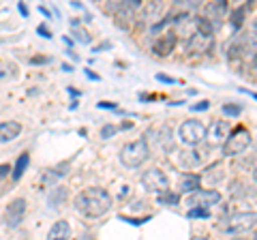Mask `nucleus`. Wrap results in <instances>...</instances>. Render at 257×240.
Listing matches in <instances>:
<instances>
[{
	"label": "nucleus",
	"mask_w": 257,
	"mask_h": 240,
	"mask_svg": "<svg viewBox=\"0 0 257 240\" xmlns=\"http://www.w3.org/2000/svg\"><path fill=\"white\" fill-rule=\"evenodd\" d=\"M73 206H75V210L79 214H84V217L99 219V217H103V214L109 212L111 195L101 187H88V189L79 191V193L75 195Z\"/></svg>",
	"instance_id": "nucleus-1"
},
{
	"label": "nucleus",
	"mask_w": 257,
	"mask_h": 240,
	"mask_svg": "<svg viewBox=\"0 0 257 240\" xmlns=\"http://www.w3.org/2000/svg\"><path fill=\"white\" fill-rule=\"evenodd\" d=\"M255 225H257V212H234L229 217H225L219 227L223 234L240 236V234H248Z\"/></svg>",
	"instance_id": "nucleus-2"
},
{
	"label": "nucleus",
	"mask_w": 257,
	"mask_h": 240,
	"mask_svg": "<svg viewBox=\"0 0 257 240\" xmlns=\"http://www.w3.org/2000/svg\"><path fill=\"white\" fill-rule=\"evenodd\" d=\"M229 58H240L242 62L257 60V33L238 35L229 45Z\"/></svg>",
	"instance_id": "nucleus-3"
},
{
	"label": "nucleus",
	"mask_w": 257,
	"mask_h": 240,
	"mask_svg": "<svg viewBox=\"0 0 257 240\" xmlns=\"http://www.w3.org/2000/svg\"><path fill=\"white\" fill-rule=\"evenodd\" d=\"M148 155H150L148 142L144 138H140V140L122 146V150H120V163L124 167H128V170H135V167H140L144 161H146Z\"/></svg>",
	"instance_id": "nucleus-4"
},
{
	"label": "nucleus",
	"mask_w": 257,
	"mask_h": 240,
	"mask_svg": "<svg viewBox=\"0 0 257 240\" xmlns=\"http://www.w3.org/2000/svg\"><path fill=\"white\" fill-rule=\"evenodd\" d=\"M251 131L246 129V127H236V129H231V133L227 135V140L223 144V155L225 157H238L248 150L251 146Z\"/></svg>",
	"instance_id": "nucleus-5"
},
{
	"label": "nucleus",
	"mask_w": 257,
	"mask_h": 240,
	"mask_svg": "<svg viewBox=\"0 0 257 240\" xmlns=\"http://www.w3.org/2000/svg\"><path fill=\"white\" fill-rule=\"evenodd\" d=\"M206 131L208 129L199 120H184L178 129V138H180V142L187 144V146H197V144H202L206 140Z\"/></svg>",
	"instance_id": "nucleus-6"
},
{
	"label": "nucleus",
	"mask_w": 257,
	"mask_h": 240,
	"mask_svg": "<svg viewBox=\"0 0 257 240\" xmlns=\"http://www.w3.org/2000/svg\"><path fill=\"white\" fill-rule=\"evenodd\" d=\"M26 210H28V206H26V199L24 197H18V199H13V202L7 206V210H5V225L9 227V229H18L22 225V221L24 217H26Z\"/></svg>",
	"instance_id": "nucleus-7"
},
{
	"label": "nucleus",
	"mask_w": 257,
	"mask_h": 240,
	"mask_svg": "<svg viewBox=\"0 0 257 240\" xmlns=\"http://www.w3.org/2000/svg\"><path fill=\"white\" fill-rule=\"evenodd\" d=\"M221 202V193L216 189H195L189 193L187 204L189 206H199V208H214L216 204Z\"/></svg>",
	"instance_id": "nucleus-8"
},
{
	"label": "nucleus",
	"mask_w": 257,
	"mask_h": 240,
	"mask_svg": "<svg viewBox=\"0 0 257 240\" xmlns=\"http://www.w3.org/2000/svg\"><path fill=\"white\" fill-rule=\"evenodd\" d=\"M142 185L146 191H150V193H163V191L170 189V180H167V176L161 170L152 167V170L142 174Z\"/></svg>",
	"instance_id": "nucleus-9"
},
{
	"label": "nucleus",
	"mask_w": 257,
	"mask_h": 240,
	"mask_svg": "<svg viewBox=\"0 0 257 240\" xmlns=\"http://www.w3.org/2000/svg\"><path fill=\"white\" fill-rule=\"evenodd\" d=\"M225 15H227V0H210V3L206 5L202 18L206 22H210L212 28L216 30V28L221 26V22H223Z\"/></svg>",
	"instance_id": "nucleus-10"
},
{
	"label": "nucleus",
	"mask_w": 257,
	"mask_h": 240,
	"mask_svg": "<svg viewBox=\"0 0 257 240\" xmlns=\"http://www.w3.org/2000/svg\"><path fill=\"white\" fill-rule=\"evenodd\" d=\"M229 133H231V127L225 120H214L210 129L206 131V140L210 142V146H223Z\"/></svg>",
	"instance_id": "nucleus-11"
},
{
	"label": "nucleus",
	"mask_w": 257,
	"mask_h": 240,
	"mask_svg": "<svg viewBox=\"0 0 257 240\" xmlns=\"http://www.w3.org/2000/svg\"><path fill=\"white\" fill-rule=\"evenodd\" d=\"M20 135H22V125L18 120H5V123H0V144L13 142Z\"/></svg>",
	"instance_id": "nucleus-12"
},
{
	"label": "nucleus",
	"mask_w": 257,
	"mask_h": 240,
	"mask_svg": "<svg viewBox=\"0 0 257 240\" xmlns=\"http://www.w3.org/2000/svg\"><path fill=\"white\" fill-rule=\"evenodd\" d=\"M176 43H178V35H176V33H165L163 39H159V41L155 43V54H157V56H167V54H172V50L176 47Z\"/></svg>",
	"instance_id": "nucleus-13"
},
{
	"label": "nucleus",
	"mask_w": 257,
	"mask_h": 240,
	"mask_svg": "<svg viewBox=\"0 0 257 240\" xmlns=\"http://www.w3.org/2000/svg\"><path fill=\"white\" fill-rule=\"evenodd\" d=\"M199 176L197 174H182L178 178V193H191V191L199 189Z\"/></svg>",
	"instance_id": "nucleus-14"
},
{
	"label": "nucleus",
	"mask_w": 257,
	"mask_h": 240,
	"mask_svg": "<svg viewBox=\"0 0 257 240\" xmlns=\"http://www.w3.org/2000/svg\"><path fill=\"white\" fill-rule=\"evenodd\" d=\"M71 236V227L67 221H56L54 225L50 227V231H47V240H64Z\"/></svg>",
	"instance_id": "nucleus-15"
},
{
	"label": "nucleus",
	"mask_w": 257,
	"mask_h": 240,
	"mask_svg": "<svg viewBox=\"0 0 257 240\" xmlns=\"http://www.w3.org/2000/svg\"><path fill=\"white\" fill-rule=\"evenodd\" d=\"M67 197H69L67 187H54V191L47 195V204H50V208H58L67 202Z\"/></svg>",
	"instance_id": "nucleus-16"
},
{
	"label": "nucleus",
	"mask_w": 257,
	"mask_h": 240,
	"mask_svg": "<svg viewBox=\"0 0 257 240\" xmlns=\"http://www.w3.org/2000/svg\"><path fill=\"white\" fill-rule=\"evenodd\" d=\"M69 165V161L67 163H62V165H56V167H52V170H47L45 174H43V185H56V182L60 180V176H64L67 174V170H64V167Z\"/></svg>",
	"instance_id": "nucleus-17"
},
{
	"label": "nucleus",
	"mask_w": 257,
	"mask_h": 240,
	"mask_svg": "<svg viewBox=\"0 0 257 240\" xmlns=\"http://www.w3.org/2000/svg\"><path fill=\"white\" fill-rule=\"evenodd\" d=\"M28 163H30V153H22V155L18 157V161H15L13 170H11L13 180H20V178H22V176H24V172L28 170Z\"/></svg>",
	"instance_id": "nucleus-18"
},
{
	"label": "nucleus",
	"mask_w": 257,
	"mask_h": 240,
	"mask_svg": "<svg viewBox=\"0 0 257 240\" xmlns=\"http://www.w3.org/2000/svg\"><path fill=\"white\" fill-rule=\"evenodd\" d=\"M163 11H165V7H163V3H161V0H152V3L146 7V20L148 22H155V20H163ZM157 22V24H159Z\"/></svg>",
	"instance_id": "nucleus-19"
},
{
	"label": "nucleus",
	"mask_w": 257,
	"mask_h": 240,
	"mask_svg": "<svg viewBox=\"0 0 257 240\" xmlns=\"http://www.w3.org/2000/svg\"><path fill=\"white\" fill-rule=\"evenodd\" d=\"M71 28H73V37L77 39L79 43H90V41H92V39H90V35H88V33H86V30H84L82 26H79V22H77V20H73V22H71Z\"/></svg>",
	"instance_id": "nucleus-20"
},
{
	"label": "nucleus",
	"mask_w": 257,
	"mask_h": 240,
	"mask_svg": "<svg viewBox=\"0 0 257 240\" xmlns=\"http://www.w3.org/2000/svg\"><path fill=\"white\" fill-rule=\"evenodd\" d=\"M180 202V193H170V189L159 193V204H167V206H176Z\"/></svg>",
	"instance_id": "nucleus-21"
},
{
	"label": "nucleus",
	"mask_w": 257,
	"mask_h": 240,
	"mask_svg": "<svg viewBox=\"0 0 257 240\" xmlns=\"http://www.w3.org/2000/svg\"><path fill=\"white\" fill-rule=\"evenodd\" d=\"M246 9H248V5H242L240 9H236L234 13H231V26H234L236 30L242 26V22H244V13H246Z\"/></svg>",
	"instance_id": "nucleus-22"
},
{
	"label": "nucleus",
	"mask_w": 257,
	"mask_h": 240,
	"mask_svg": "<svg viewBox=\"0 0 257 240\" xmlns=\"http://www.w3.org/2000/svg\"><path fill=\"white\" fill-rule=\"evenodd\" d=\"M189 219H208L210 217V210L208 208H199V206H191V210L187 212Z\"/></svg>",
	"instance_id": "nucleus-23"
},
{
	"label": "nucleus",
	"mask_w": 257,
	"mask_h": 240,
	"mask_svg": "<svg viewBox=\"0 0 257 240\" xmlns=\"http://www.w3.org/2000/svg\"><path fill=\"white\" fill-rule=\"evenodd\" d=\"M223 114L229 116V118H236V116L242 114V107L236 105V103H225V105H223Z\"/></svg>",
	"instance_id": "nucleus-24"
},
{
	"label": "nucleus",
	"mask_w": 257,
	"mask_h": 240,
	"mask_svg": "<svg viewBox=\"0 0 257 240\" xmlns=\"http://www.w3.org/2000/svg\"><path fill=\"white\" fill-rule=\"evenodd\" d=\"M116 133H118V127H116V125H105V127L101 129V138H103V140H109V138H114Z\"/></svg>",
	"instance_id": "nucleus-25"
},
{
	"label": "nucleus",
	"mask_w": 257,
	"mask_h": 240,
	"mask_svg": "<svg viewBox=\"0 0 257 240\" xmlns=\"http://www.w3.org/2000/svg\"><path fill=\"white\" fill-rule=\"evenodd\" d=\"M157 79H159V82H163V84H178V79H176V77H172V75H167V73H157Z\"/></svg>",
	"instance_id": "nucleus-26"
},
{
	"label": "nucleus",
	"mask_w": 257,
	"mask_h": 240,
	"mask_svg": "<svg viewBox=\"0 0 257 240\" xmlns=\"http://www.w3.org/2000/svg\"><path fill=\"white\" fill-rule=\"evenodd\" d=\"M120 5H124V7H128V9L138 11V7L142 5V0H120Z\"/></svg>",
	"instance_id": "nucleus-27"
},
{
	"label": "nucleus",
	"mask_w": 257,
	"mask_h": 240,
	"mask_svg": "<svg viewBox=\"0 0 257 240\" xmlns=\"http://www.w3.org/2000/svg\"><path fill=\"white\" fill-rule=\"evenodd\" d=\"M208 107H210V101H202V103H195V105H191L193 111H206Z\"/></svg>",
	"instance_id": "nucleus-28"
},
{
	"label": "nucleus",
	"mask_w": 257,
	"mask_h": 240,
	"mask_svg": "<svg viewBox=\"0 0 257 240\" xmlns=\"http://www.w3.org/2000/svg\"><path fill=\"white\" fill-rule=\"evenodd\" d=\"M11 170H13V165H9V163H3V165H0V180H3L5 176H9Z\"/></svg>",
	"instance_id": "nucleus-29"
},
{
	"label": "nucleus",
	"mask_w": 257,
	"mask_h": 240,
	"mask_svg": "<svg viewBox=\"0 0 257 240\" xmlns=\"http://www.w3.org/2000/svg\"><path fill=\"white\" fill-rule=\"evenodd\" d=\"M37 33L41 35V37H45V39H52V33H50V28H47V26H43V24H41V26L37 28Z\"/></svg>",
	"instance_id": "nucleus-30"
},
{
	"label": "nucleus",
	"mask_w": 257,
	"mask_h": 240,
	"mask_svg": "<svg viewBox=\"0 0 257 240\" xmlns=\"http://www.w3.org/2000/svg\"><path fill=\"white\" fill-rule=\"evenodd\" d=\"M178 3L187 5L189 9H195V7H199V5H202V0H178Z\"/></svg>",
	"instance_id": "nucleus-31"
},
{
	"label": "nucleus",
	"mask_w": 257,
	"mask_h": 240,
	"mask_svg": "<svg viewBox=\"0 0 257 240\" xmlns=\"http://www.w3.org/2000/svg\"><path fill=\"white\" fill-rule=\"evenodd\" d=\"M120 219L126 221V223H131V225H142V223L146 221V219H126V217H120Z\"/></svg>",
	"instance_id": "nucleus-32"
},
{
	"label": "nucleus",
	"mask_w": 257,
	"mask_h": 240,
	"mask_svg": "<svg viewBox=\"0 0 257 240\" xmlns=\"http://www.w3.org/2000/svg\"><path fill=\"white\" fill-rule=\"evenodd\" d=\"M101 109H116V103H107V101H101L99 103Z\"/></svg>",
	"instance_id": "nucleus-33"
},
{
	"label": "nucleus",
	"mask_w": 257,
	"mask_h": 240,
	"mask_svg": "<svg viewBox=\"0 0 257 240\" xmlns=\"http://www.w3.org/2000/svg\"><path fill=\"white\" fill-rule=\"evenodd\" d=\"M238 90H240V92H242V94H248V97H251V99H255V101H257V92H253V90H248V88H238Z\"/></svg>",
	"instance_id": "nucleus-34"
},
{
	"label": "nucleus",
	"mask_w": 257,
	"mask_h": 240,
	"mask_svg": "<svg viewBox=\"0 0 257 240\" xmlns=\"http://www.w3.org/2000/svg\"><path fill=\"white\" fill-rule=\"evenodd\" d=\"M18 9H20V13L24 15V18H28V7H26V5H24V3H22V0H20V5H18Z\"/></svg>",
	"instance_id": "nucleus-35"
},
{
	"label": "nucleus",
	"mask_w": 257,
	"mask_h": 240,
	"mask_svg": "<svg viewBox=\"0 0 257 240\" xmlns=\"http://www.w3.org/2000/svg\"><path fill=\"white\" fill-rule=\"evenodd\" d=\"M39 13H41V15H45V18H52V13H50V9H47V7H39Z\"/></svg>",
	"instance_id": "nucleus-36"
},
{
	"label": "nucleus",
	"mask_w": 257,
	"mask_h": 240,
	"mask_svg": "<svg viewBox=\"0 0 257 240\" xmlns=\"http://www.w3.org/2000/svg\"><path fill=\"white\" fill-rule=\"evenodd\" d=\"M30 62H32V65H39V62H47V58H43V56H35Z\"/></svg>",
	"instance_id": "nucleus-37"
},
{
	"label": "nucleus",
	"mask_w": 257,
	"mask_h": 240,
	"mask_svg": "<svg viewBox=\"0 0 257 240\" xmlns=\"http://www.w3.org/2000/svg\"><path fill=\"white\" fill-rule=\"evenodd\" d=\"M86 75H88V77H90V79H94V82H99V79H101V77H99V75H96V73H92V71H90V69H86Z\"/></svg>",
	"instance_id": "nucleus-38"
},
{
	"label": "nucleus",
	"mask_w": 257,
	"mask_h": 240,
	"mask_svg": "<svg viewBox=\"0 0 257 240\" xmlns=\"http://www.w3.org/2000/svg\"><path fill=\"white\" fill-rule=\"evenodd\" d=\"M69 94H71V97H79V94H82V92L75 90V88H69Z\"/></svg>",
	"instance_id": "nucleus-39"
},
{
	"label": "nucleus",
	"mask_w": 257,
	"mask_h": 240,
	"mask_svg": "<svg viewBox=\"0 0 257 240\" xmlns=\"http://www.w3.org/2000/svg\"><path fill=\"white\" fill-rule=\"evenodd\" d=\"M5 77V71H0V79H3Z\"/></svg>",
	"instance_id": "nucleus-40"
},
{
	"label": "nucleus",
	"mask_w": 257,
	"mask_h": 240,
	"mask_svg": "<svg viewBox=\"0 0 257 240\" xmlns=\"http://www.w3.org/2000/svg\"><path fill=\"white\" fill-rule=\"evenodd\" d=\"M253 30H255V33H257V20H255V26H253Z\"/></svg>",
	"instance_id": "nucleus-41"
},
{
	"label": "nucleus",
	"mask_w": 257,
	"mask_h": 240,
	"mask_svg": "<svg viewBox=\"0 0 257 240\" xmlns=\"http://www.w3.org/2000/svg\"><path fill=\"white\" fill-rule=\"evenodd\" d=\"M253 176H255V182H257V170H255V174H253Z\"/></svg>",
	"instance_id": "nucleus-42"
},
{
	"label": "nucleus",
	"mask_w": 257,
	"mask_h": 240,
	"mask_svg": "<svg viewBox=\"0 0 257 240\" xmlns=\"http://www.w3.org/2000/svg\"><path fill=\"white\" fill-rule=\"evenodd\" d=\"M255 238H257V231H255Z\"/></svg>",
	"instance_id": "nucleus-43"
},
{
	"label": "nucleus",
	"mask_w": 257,
	"mask_h": 240,
	"mask_svg": "<svg viewBox=\"0 0 257 240\" xmlns=\"http://www.w3.org/2000/svg\"><path fill=\"white\" fill-rule=\"evenodd\" d=\"M255 62H257V60H255Z\"/></svg>",
	"instance_id": "nucleus-44"
}]
</instances>
